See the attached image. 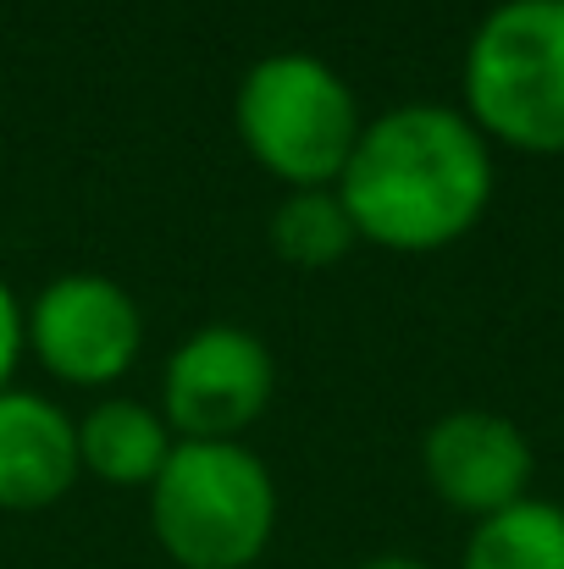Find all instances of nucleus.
<instances>
[{"instance_id": "f257e3e1", "label": "nucleus", "mask_w": 564, "mask_h": 569, "mask_svg": "<svg viewBox=\"0 0 564 569\" xmlns=\"http://www.w3.org/2000/svg\"><path fill=\"white\" fill-rule=\"evenodd\" d=\"M338 193L366 243L393 254H437L487 216L493 144L459 106L404 100L366 117Z\"/></svg>"}, {"instance_id": "f03ea898", "label": "nucleus", "mask_w": 564, "mask_h": 569, "mask_svg": "<svg viewBox=\"0 0 564 569\" xmlns=\"http://www.w3.org/2000/svg\"><path fill=\"white\" fill-rule=\"evenodd\" d=\"M232 128L238 144L260 172H271L288 189H338L366 117L349 89V78L310 56V50H277L260 56L232 94Z\"/></svg>"}, {"instance_id": "7ed1b4c3", "label": "nucleus", "mask_w": 564, "mask_h": 569, "mask_svg": "<svg viewBox=\"0 0 564 569\" xmlns=\"http://www.w3.org/2000/svg\"><path fill=\"white\" fill-rule=\"evenodd\" d=\"M465 117L515 156H564V0H498L459 61Z\"/></svg>"}, {"instance_id": "20e7f679", "label": "nucleus", "mask_w": 564, "mask_h": 569, "mask_svg": "<svg viewBox=\"0 0 564 569\" xmlns=\"http://www.w3.org/2000/svg\"><path fill=\"white\" fill-rule=\"evenodd\" d=\"M150 531L178 569H255L277 531V481L244 442H178L150 481Z\"/></svg>"}, {"instance_id": "39448f33", "label": "nucleus", "mask_w": 564, "mask_h": 569, "mask_svg": "<svg viewBox=\"0 0 564 569\" xmlns=\"http://www.w3.org/2000/svg\"><path fill=\"white\" fill-rule=\"evenodd\" d=\"M277 360L266 338L238 321H210L188 332L161 371V415L178 442H244V431L271 409Z\"/></svg>"}, {"instance_id": "423d86ee", "label": "nucleus", "mask_w": 564, "mask_h": 569, "mask_svg": "<svg viewBox=\"0 0 564 569\" xmlns=\"http://www.w3.org/2000/svg\"><path fill=\"white\" fill-rule=\"evenodd\" d=\"M22 338L67 387H111L145 349L139 299L106 271H61L22 310Z\"/></svg>"}, {"instance_id": "0eeeda50", "label": "nucleus", "mask_w": 564, "mask_h": 569, "mask_svg": "<svg viewBox=\"0 0 564 569\" xmlns=\"http://www.w3.org/2000/svg\"><path fill=\"white\" fill-rule=\"evenodd\" d=\"M426 487L471 520H487L521 498H532V437L498 409H448L420 437Z\"/></svg>"}, {"instance_id": "6e6552de", "label": "nucleus", "mask_w": 564, "mask_h": 569, "mask_svg": "<svg viewBox=\"0 0 564 569\" xmlns=\"http://www.w3.org/2000/svg\"><path fill=\"white\" fill-rule=\"evenodd\" d=\"M78 420L28 387L0 392V509L33 515L78 487Z\"/></svg>"}, {"instance_id": "1a4fd4ad", "label": "nucleus", "mask_w": 564, "mask_h": 569, "mask_svg": "<svg viewBox=\"0 0 564 569\" xmlns=\"http://www.w3.org/2000/svg\"><path fill=\"white\" fill-rule=\"evenodd\" d=\"M172 448H178V431L167 426L161 403L100 398L78 420V465L106 487H145L150 492V481L161 476Z\"/></svg>"}, {"instance_id": "9d476101", "label": "nucleus", "mask_w": 564, "mask_h": 569, "mask_svg": "<svg viewBox=\"0 0 564 569\" xmlns=\"http://www.w3.org/2000/svg\"><path fill=\"white\" fill-rule=\"evenodd\" d=\"M459 569H564V509L521 498L471 526Z\"/></svg>"}, {"instance_id": "9b49d317", "label": "nucleus", "mask_w": 564, "mask_h": 569, "mask_svg": "<svg viewBox=\"0 0 564 569\" xmlns=\"http://www.w3.org/2000/svg\"><path fill=\"white\" fill-rule=\"evenodd\" d=\"M355 243H360V232H355V216L338 189H288L283 204L271 210V249L299 271L338 266Z\"/></svg>"}, {"instance_id": "f8f14e48", "label": "nucleus", "mask_w": 564, "mask_h": 569, "mask_svg": "<svg viewBox=\"0 0 564 569\" xmlns=\"http://www.w3.org/2000/svg\"><path fill=\"white\" fill-rule=\"evenodd\" d=\"M22 349H28V338H22V305H17V293L0 282V392L11 387V371H17Z\"/></svg>"}, {"instance_id": "ddd939ff", "label": "nucleus", "mask_w": 564, "mask_h": 569, "mask_svg": "<svg viewBox=\"0 0 564 569\" xmlns=\"http://www.w3.org/2000/svg\"><path fill=\"white\" fill-rule=\"evenodd\" d=\"M360 569H432V565H420V559H398V553H382V559H366Z\"/></svg>"}]
</instances>
